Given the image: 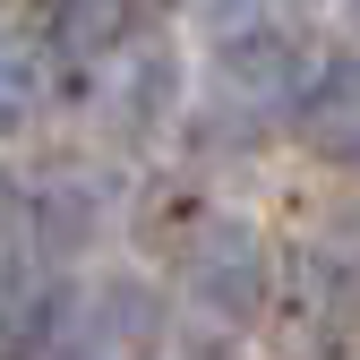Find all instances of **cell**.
<instances>
[{"mask_svg": "<svg viewBox=\"0 0 360 360\" xmlns=\"http://www.w3.org/2000/svg\"><path fill=\"white\" fill-rule=\"evenodd\" d=\"M34 86H43V60L26 52H0V112H34Z\"/></svg>", "mask_w": 360, "mask_h": 360, "instance_id": "cell-4", "label": "cell"}, {"mask_svg": "<svg viewBox=\"0 0 360 360\" xmlns=\"http://www.w3.org/2000/svg\"><path fill=\"white\" fill-rule=\"evenodd\" d=\"M232 77L249 86V95H266V103H283L292 86H300V60H292V52H232Z\"/></svg>", "mask_w": 360, "mask_h": 360, "instance_id": "cell-3", "label": "cell"}, {"mask_svg": "<svg viewBox=\"0 0 360 360\" xmlns=\"http://www.w3.org/2000/svg\"><path fill=\"white\" fill-rule=\"evenodd\" d=\"M189 283H198V300H214V309H223V318H240V309L257 300V249H249L240 232H223L214 249H198Z\"/></svg>", "mask_w": 360, "mask_h": 360, "instance_id": "cell-1", "label": "cell"}, {"mask_svg": "<svg viewBox=\"0 0 360 360\" xmlns=\"http://www.w3.org/2000/svg\"><path fill=\"white\" fill-rule=\"evenodd\" d=\"M309 129H318V138L335 146V155H360V77H343L335 95L309 112Z\"/></svg>", "mask_w": 360, "mask_h": 360, "instance_id": "cell-2", "label": "cell"}]
</instances>
